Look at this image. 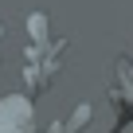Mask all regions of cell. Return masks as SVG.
<instances>
[{
	"instance_id": "cell-1",
	"label": "cell",
	"mask_w": 133,
	"mask_h": 133,
	"mask_svg": "<svg viewBox=\"0 0 133 133\" xmlns=\"http://www.w3.org/2000/svg\"><path fill=\"white\" fill-rule=\"evenodd\" d=\"M28 28H31V35H35V39H39V35H47V16H39V12H35Z\"/></svg>"
}]
</instances>
